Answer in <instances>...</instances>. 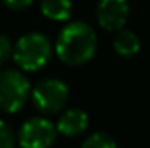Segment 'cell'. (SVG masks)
<instances>
[{"label": "cell", "instance_id": "obj_2", "mask_svg": "<svg viewBox=\"0 0 150 148\" xmlns=\"http://www.w3.org/2000/svg\"><path fill=\"white\" fill-rule=\"evenodd\" d=\"M52 54L49 38L38 32L25 33L14 44L12 59L23 72H38L42 70Z\"/></svg>", "mask_w": 150, "mask_h": 148}, {"label": "cell", "instance_id": "obj_13", "mask_svg": "<svg viewBox=\"0 0 150 148\" xmlns=\"http://www.w3.org/2000/svg\"><path fill=\"white\" fill-rule=\"evenodd\" d=\"M33 0H2V4L11 11H23L32 5Z\"/></svg>", "mask_w": 150, "mask_h": 148}, {"label": "cell", "instance_id": "obj_11", "mask_svg": "<svg viewBox=\"0 0 150 148\" xmlns=\"http://www.w3.org/2000/svg\"><path fill=\"white\" fill-rule=\"evenodd\" d=\"M16 147V138L11 129V125L0 118V148H14Z\"/></svg>", "mask_w": 150, "mask_h": 148}, {"label": "cell", "instance_id": "obj_6", "mask_svg": "<svg viewBox=\"0 0 150 148\" xmlns=\"http://www.w3.org/2000/svg\"><path fill=\"white\" fill-rule=\"evenodd\" d=\"M129 18L127 0H100L96 7L98 25L107 32H119L126 26Z\"/></svg>", "mask_w": 150, "mask_h": 148}, {"label": "cell", "instance_id": "obj_5", "mask_svg": "<svg viewBox=\"0 0 150 148\" xmlns=\"http://www.w3.org/2000/svg\"><path fill=\"white\" fill-rule=\"evenodd\" d=\"M58 127L45 117H32L23 122L18 132L21 148H51L56 141Z\"/></svg>", "mask_w": 150, "mask_h": 148}, {"label": "cell", "instance_id": "obj_1", "mask_svg": "<svg viewBox=\"0 0 150 148\" xmlns=\"http://www.w3.org/2000/svg\"><path fill=\"white\" fill-rule=\"evenodd\" d=\"M98 47V37L91 25L84 21L68 23L56 38L54 51L58 58L70 66H79L93 59Z\"/></svg>", "mask_w": 150, "mask_h": 148}, {"label": "cell", "instance_id": "obj_8", "mask_svg": "<svg viewBox=\"0 0 150 148\" xmlns=\"http://www.w3.org/2000/svg\"><path fill=\"white\" fill-rule=\"evenodd\" d=\"M113 51L122 58H133L140 52V38L131 30H119L113 37Z\"/></svg>", "mask_w": 150, "mask_h": 148}, {"label": "cell", "instance_id": "obj_12", "mask_svg": "<svg viewBox=\"0 0 150 148\" xmlns=\"http://www.w3.org/2000/svg\"><path fill=\"white\" fill-rule=\"evenodd\" d=\"M12 52H14V45H12L11 38L0 33V66H4L12 58Z\"/></svg>", "mask_w": 150, "mask_h": 148}, {"label": "cell", "instance_id": "obj_4", "mask_svg": "<svg viewBox=\"0 0 150 148\" xmlns=\"http://www.w3.org/2000/svg\"><path fill=\"white\" fill-rule=\"evenodd\" d=\"M32 103L38 113L56 115L65 108L68 99V87L59 78H44L32 89Z\"/></svg>", "mask_w": 150, "mask_h": 148}, {"label": "cell", "instance_id": "obj_10", "mask_svg": "<svg viewBox=\"0 0 150 148\" xmlns=\"http://www.w3.org/2000/svg\"><path fill=\"white\" fill-rule=\"evenodd\" d=\"M80 148H117V145H115V141H113V138L110 134L93 132L82 141Z\"/></svg>", "mask_w": 150, "mask_h": 148}, {"label": "cell", "instance_id": "obj_3", "mask_svg": "<svg viewBox=\"0 0 150 148\" xmlns=\"http://www.w3.org/2000/svg\"><path fill=\"white\" fill-rule=\"evenodd\" d=\"M32 98V84L26 75L7 68L0 70V111L16 113Z\"/></svg>", "mask_w": 150, "mask_h": 148}, {"label": "cell", "instance_id": "obj_7", "mask_svg": "<svg viewBox=\"0 0 150 148\" xmlns=\"http://www.w3.org/2000/svg\"><path fill=\"white\" fill-rule=\"evenodd\" d=\"M56 127H58V132L67 136V138L80 136L89 127V115L84 110H80V108L65 110L61 113V117L58 118Z\"/></svg>", "mask_w": 150, "mask_h": 148}, {"label": "cell", "instance_id": "obj_9", "mask_svg": "<svg viewBox=\"0 0 150 148\" xmlns=\"http://www.w3.org/2000/svg\"><path fill=\"white\" fill-rule=\"evenodd\" d=\"M74 11L72 0H40V12L51 21H67Z\"/></svg>", "mask_w": 150, "mask_h": 148}]
</instances>
